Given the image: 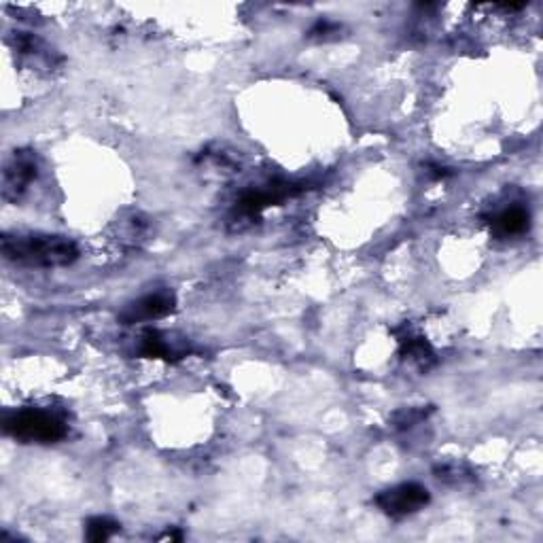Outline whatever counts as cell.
<instances>
[{
    "label": "cell",
    "mask_w": 543,
    "mask_h": 543,
    "mask_svg": "<svg viewBox=\"0 0 543 543\" xmlns=\"http://www.w3.org/2000/svg\"><path fill=\"white\" fill-rule=\"evenodd\" d=\"M0 248L11 264L28 267H64L79 257L75 242L51 234H5Z\"/></svg>",
    "instance_id": "6da1fadb"
},
{
    "label": "cell",
    "mask_w": 543,
    "mask_h": 543,
    "mask_svg": "<svg viewBox=\"0 0 543 543\" xmlns=\"http://www.w3.org/2000/svg\"><path fill=\"white\" fill-rule=\"evenodd\" d=\"M401 357L423 370L435 361V352H433L431 344L425 338H418V335H410V338L401 340Z\"/></svg>",
    "instance_id": "9c48e42d"
},
{
    "label": "cell",
    "mask_w": 543,
    "mask_h": 543,
    "mask_svg": "<svg viewBox=\"0 0 543 543\" xmlns=\"http://www.w3.org/2000/svg\"><path fill=\"white\" fill-rule=\"evenodd\" d=\"M300 189L297 185H291V183H270V185L264 187H253L242 192L240 198L236 202V212L240 217H257L270 206L283 202L285 198H291L295 195Z\"/></svg>",
    "instance_id": "5b68a950"
},
{
    "label": "cell",
    "mask_w": 543,
    "mask_h": 543,
    "mask_svg": "<svg viewBox=\"0 0 543 543\" xmlns=\"http://www.w3.org/2000/svg\"><path fill=\"white\" fill-rule=\"evenodd\" d=\"M174 295L168 291H157L143 295L140 300L127 304L124 313L119 314V319L124 325H136V323L157 321L162 316L170 314L174 310Z\"/></svg>",
    "instance_id": "8992f818"
},
{
    "label": "cell",
    "mask_w": 543,
    "mask_h": 543,
    "mask_svg": "<svg viewBox=\"0 0 543 543\" xmlns=\"http://www.w3.org/2000/svg\"><path fill=\"white\" fill-rule=\"evenodd\" d=\"M138 355L149 359H166V361H170V359L179 357V352L170 346L166 335L157 332V329H145L138 338Z\"/></svg>",
    "instance_id": "ba28073f"
},
{
    "label": "cell",
    "mask_w": 543,
    "mask_h": 543,
    "mask_svg": "<svg viewBox=\"0 0 543 543\" xmlns=\"http://www.w3.org/2000/svg\"><path fill=\"white\" fill-rule=\"evenodd\" d=\"M435 478L448 482V484H465V482L473 480V475L465 467L453 465V463H446V465L435 467Z\"/></svg>",
    "instance_id": "7c38bea8"
},
{
    "label": "cell",
    "mask_w": 543,
    "mask_h": 543,
    "mask_svg": "<svg viewBox=\"0 0 543 543\" xmlns=\"http://www.w3.org/2000/svg\"><path fill=\"white\" fill-rule=\"evenodd\" d=\"M431 410H423V407H404V410H398L393 414V418H390V423H393L395 429H412L414 425L423 423V420L429 417Z\"/></svg>",
    "instance_id": "8fae6325"
},
{
    "label": "cell",
    "mask_w": 543,
    "mask_h": 543,
    "mask_svg": "<svg viewBox=\"0 0 543 543\" xmlns=\"http://www.w3.org/2000/svg\"><path fill=\"white\" fill-rule=\"evenodd\" d=\"M335 28H338V26H335V23H332V22H319L313 28V33H310V34H313V36H325L329 33H333Z\"/></svg>",
    "instance_id": "4fadbf2b"
},
{
    "label": "cell",
    "mask_w": 543,
    "mask_h": 543,
    "mask_svg": "<svg viewBox=\"0 0 543 543\" xmlns=\"http://www.w3.org/2000/svg\"><path fill=\"white\" fill-rule=\"evenodd\" d=\"M529 225H530V215H529V211L520 204L508 206V209L499 211L497 215L491 219L492 234L499 238L520 236L529 229Z\"/></svg>",
    "instance_id": "52a82bcc"
},
{
    "label": "cell",
    "mask_w": 543,
    "mask_h": 543,
    "mask_svg": "<svg viewBox=\"0 0 543 543\" xmlns=\"http://www.w3.org/2000/svg\"><path fill=\"white\" fill-rule=\"evenodd\" d=\"M115 533H119V524L107 516L89 518L88 524H85V537L94 543L111 539Z\"/></svg>",
    "instance_id": "30bf717a"
},
{
    "label": "cell",
    "mask_w": 543,
    "mask_h": 543,
    "mask_svg": "<svg viewBox=\"0 0 543 543\" xmlns=\"http://www.w3.org/2000/svg\"><path fill=\"white\" fill-rule=\"evenodd\" d=\"M36 173H39V166H36L34 154L15 151L3 173V198L9 200V202H17L28 192V187L33 185Z\"/></svg>",
    "instance_id": "277c9868"
},
{
    "label": "cell",
    "mask_w": 543,
    "mask_h": 543,
    "mask_svg": "<svg viewBox=\"0 0 543 543\" xmlns=\"http://www.w3.org/2000/svg\"><path fill=\"white\" fill-rule=\"evenodd\" d=\"M431 501L429 491L418 482H404L387 491L378 492L376 505L380 508L382 514L390 518H406L425 510Z\"/></svg>",
    "instance_id": "3957f363"
},
{
    "label": "cell",
    "mask_w": 543,
    "mask_h": 543,
    "mask_svg": "<svg viewBox=\"0 0 543 543\" xmlns=\"http://www.w3.org/2000/svg\"><path fill=\"white\" fill-rule=\"evenodd\" d=\"M3 431L23 444H56L66 437L69 425L51 410L23 407V410L5 414Z\"/></svg>",
    "instance_id": "7a4b0ae2"
}]
</instances>
